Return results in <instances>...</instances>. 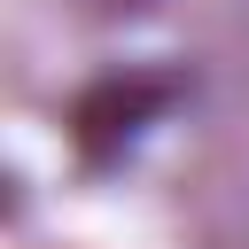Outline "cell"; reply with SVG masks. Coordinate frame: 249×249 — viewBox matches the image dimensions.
<instances>
[{
  "mask_svg": "<svg viewBox=\"0 0 249 249\" xmlns=\"http://www.w3.org/2000/svg\"><path fill=\"white\" fill-rule=\"evenodd\" d=\"M179 101V78H156V70H109L78 93L70 109V140L86 148V163H117L163 109Z\"/></svg>",
  "mask_w": 249,
  "mask_h": 249,
  "instance_id": "cell-1",
  "label": "cell"
}]
</instances>
